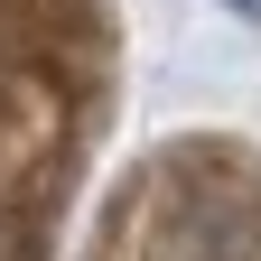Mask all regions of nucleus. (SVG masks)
<instances>
[{
    "instance_id": "obj_1",
    "label": "nucleus",
    "mask_w": 261,
    "mask_h": 261,
    "mask_svg": "<svg viewBox=\"0 0 261 261\" xmlns=\"http://www.w3.org/2000/svg\"><path fill=\"white\" fill-rule=\"evenodd\" d=\"M233 10H261V0H233Z\"/></svg>"
}]
</instances>
